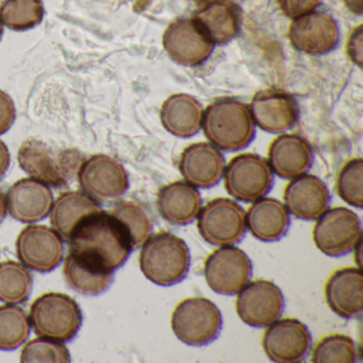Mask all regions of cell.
Segmentation results:
<instances>
[{
	"label": "cell",
	"instance_id": "cell-1",
	"mask_svg": "<svg viewBox=\"0 0 363 363\" xmlns=\"http://www.w3.org/2000/svg\"><path fill=\"white\" fill-rule=\"evenodd\" d=\"M67 243L69 254L111 273L125 264L133 250L126 227L101 209L82 218Z\"/></svg>",
	"mask_w": 363,
	"mask_h": 363
},
{
	"label": "cell",
	"instance_id": "cell-2",
	"mask_svg": "<svg viewBox=\"0 0 363 363\" xmlns=\"http://www.w3.org/2000/svg\"><path fill=\"white\" fill-rule=\"evenodd\" d=\"M201 127L210 143L225 152L247 147L256 135L250 107L233 99H218L207 107Z\"/></svg>",
	"mask_w": 363,
	"mask_h": 363
},
{
	"label": "cell",
	"instance_id": "cell-3",
	"mask_svg": "<svg viewBox=\"0 0 363 363\" xmlns=\"http://www.w3.org/2000/svg\"><path fill=\"white\" fill-rule=\"evenodd\" d=\"M139 262L142 273L152 284L174 286L188 275L190 250L182 238L163 231L144 242Z\"/></svg>",
	"mask_w": 363,
	"mask_h": 363
},
{
	"label": "cell",
	"instance_id": "cell-4",
	"mask_svg": "<svg viewBox=\"0 0 363 363\" xmlns=\"http://www.w3.org/2000/svg\"><path fill=\"white\" fill-rule=\"evenodd\" d=\"M18 160L31 178L54 188L67 186L84 161L77 150L55 147L39 139L25 141Z\"/></svg>",
	"mask_w": 363,
	"mask_h": 363
},
{
	"label": "cell",
	"instance_id": "cell-5",
	"mask_svg": "<svg viewBox=\"0 0 363 363\" xmlns=\"http://www.w3.org/2000/svg\"><path fill=\"white\" fill-rule=\"evenodd\" d=\"M30 324L39 337L69 342L82 327V312L77 301L69 295L45 293L31 305Z\"/></svg>",
	"mask_w": 363,
	"mask_h": 363
},
{
	"label": "cell",
	"instance_id": "cell-6",
	"mask_svg": "<svg viewBox=\"0 0 363 363\" xmlns=\"http://www.w3.org/2000/svg\"><path fill=\"white\" fill-rule=\"evenodd\" d=\"M174 335L190 346H205L218 339L223 316L218 306L205 297H190L176 306L172 314Z\"/></svg>",
	"mask_w": 363,
	"mask_h": 363
},
{
	"label": "cell",
	"instance_id": "cell-7",
	"mask_svg": "<svg viewBox=\"0 0 363 363\" xmlns=\"http://www.w3.org/2000/svg\"><path fill=\"white\" fill-rule=\"evenodd\" d=\"M197 229L211 245H235L246 235L245 211L233 199H212L199 211Z\"/></svg>",
	"mask_w": 363,
	"mask_h": 363
},
{
	"label": "cell",
	"instance_id": "cell-8",
	"mask_svg": "<svg viewBox=\"0 0 363 363\" xmlns=\"http://www.w3.org/2000/svg\"><path fill=\"white\" fill-rule=\"evenodd\" d=\"M225 188L237 201L254 203L273 188L274 173L269 162L256 154L231 159L224 171Z\"/></svg>",
	"mask_w": 363,
	"mask_h": 363
},
{
	"label": "cell",
	"instance_id": "cell-9",
	"mask_svg": "<svg viewBox=\"0 0 363 363\" xmlns=\"http://www.w3.org/2000/svg\"><path fill=\"white\" fill-rule=\"evenodd\" d=\"M361 239L360 218L347 208L327 209L314 225V244L326 256H345Z\"/></svg>",
	"mask_w": 363,
	"mask_h": 363
},
{
	"label": "cell",
	"instance_id": "cell-10",
	"mask_svg": "<svg viewBox=\"0 0 363 363\" xmlns=\"http://www.w3.org/2000/svg\"><path fill=\"white\" fill-rule=\"evenodd\" d=\"M208 286L222 295H235L252 275V263L241 248L220 246L208 256L203 267Z\"/></svg>",
	"mask_w": 363,
	"mask_h": 363
},
{
	"label": "cell",
	"instance_id": "cell-11",
	"mask_svg": "<svg viewBox=\"0 0 363 363\" xmlns=\"http://www.w3.org/2000/svg\"><path fill=\"white\" fill-rule=\"evenodd\" d=\"M82 192L99 203L120 199L129 188L125 167L106 155H95L84 160L77 173Z\"/></svg>",
	"mask_w": 363,
	"mask_h": 363
},
{
	"label": "cell",
	"instance_id": "cell-12",
	"mask_svg": "<svg viewBox=\"0 0 363 363\" xmlns=\"http://www.w3.org/2000/svg\"><path fill=\"white\" fill-rule=\"evenodd\" d=\"M16 247L22 264L39 273L54 271L65 257L62 238L55 229L44 225H30L23 229Z\"/></svg>",
	"mask_w": 363,
	"mask_h": 363
},
{
	"label": "cell",
	"instance_id": "cell-13",
	"mask_svg": "<svg viewBox=\"0 0 363 363\" xmlns=\"http://www.w3.org/2000/svg\"><path fill=\"white\" fill-rule=\"evenodd\" d=\"M284 296L279 286L269 280L247 282L239 292L235 310L239 318L248 326L267 327L281 316Z\"/></svg>",
	"mask_w": 363,
	"mask_h": 363
},
{
	"label": "cell",
	"instance_id": "cell-14",
	"mask_svg": "<svg viewBox=\"0 0 363 363\" xmlns=\"http://www.w3.org/2000/svg\"><path fill=\"white\" fill-rule=\"evenodd\" d=\"M262 346L273 362H301L311 350V333L297 318H278L264 331Z\"/></svg>",
	"mask_w": 363,
	"mask_h": 363
},
{
	"label": "cell",
	"instance_id": "cell-15",
	"mask_svg": "<svg viewBox=\"0 0 363 363\" xmlns=\"http://www.w3.org/2000/svg\"><path fill=\"white\" fill-rule=\"evenodd\" d=\"M214 44L194 20L172 23L163 35V48L169 58L184 67L203 65L211 56Z\"/></svg>",
	"mask_w": 363,
	"mask_h": 363
},
{
	"label": "cell",
	"instance_id": "cell-16",
	"mask_svg": "<svg viewBox=\"0 0 363 363\" xmlns=\"http://www.w3.org/2000/svg\"><path fill=\"white\" fill-rule=\"evenodd\" d=\"M289 38L293 48L303 54L320 56L333 52L339 43L337 23L326 13L310 12L295 18Z\"/></svg>",
	"mask_w": 363,
	"mask_h": 363
},
{
	"label": "cell",
	"instance_id": "cell-17",
	"mask_svg": "<svg viewBox=\"0 0 363 363\" xmlns=\"http://www.w3.org/2000/svg\"><path fill=\"white\" fill-rule=\"evenodd\" d=\"M6 201L12 218L31 224L50 216L54 206V195L44 182L35 178H23L8 190Z\"/></svg>",
	"mask_w": 363,
	"mask_h": 363
},
{
	"label": "cell",
	"instance_id": "cell-18",
	"mask_svg": "<svg viewBox=\"0 0 363 363\" xmlns=\"http://www.w3.org/2000/svg\"><path fill=\"white\" fill-rule=\"evenodd\" d=\"M330 193L323 180L310 174L293 178L284 189V206L301 220H316L330 203Z\"/></svg>",
	"mask_w": 363,
	"mask_h": 363
},
{
	"label": "cell",
	"instance_id": "cell-19",
	"mask_svg": "<svg viewBox=\"0 0 363 363\" xmlns=\"http://www.w3.org/2000/svg\"><path fill=\"white\" fill-rule=\"evenodd\" d=\"M255 124L265 133H282L298 121L299 110L290 94L277 90L261 91L250 104Z\"/></svg>",
	"mask_w": 363,
	"mask_h": 363
},
{
	"label": "cell",
	"instance_id": "cell-20",
	"mask_svg": "<svg viewBox=\"0 0 363 363\" xmlns=\"http://www.w3.org/2000/svg\"><path fill=\"white\" fill-rule=\"evenodd\" d=\"M182 177L195 188L210 189L224 176L225 158L210 143H195L182 152L179 161Z\"/></svg>",
	"mask_w": 363,
	"mask_h": 363
},
{
	"label": "cell",
	"instance_id": "cell-21",
	"mask_svg": "<svg viewBox=\"0 0 363 363\" xmlns=\"http://www.w3.org/2000/svg\"><path fill=\"white\" fill-rule=\"evenodd\" d=\"M327 305L340 318H357L363 311V278L361 269H337L325 284Z\"/></svg>",
	"mask_w": 363,
	"mask_h": 363
},
{
	"label": "cell",
	"instance_id": "cell-22",
	"mask_svg": "<svg viewBox=\"0 0 363 363\" xmlns=\"http://www.w3.org/2000/svg\"><path fill=\"white\" fill-rule=\"evenodd\" d=\"M267 162L278 177L293 179L311 169L313 150L309 142L299 135H281L269 145Z\"/></svg>",
	"mask_w": 363,
	"mask_h": 363
},
{
	"label": "cell",
	"instance_id": "cell-23",
	"mask_svg": "<svg viewBox=\"0 0 363 363\" xmlns=\"http://www.w3.org/2000/svg\"><path fill=\"white\" fill-rule=\"evenodd\" d=\"M246 227L255 239L276 242L290 228V213L278 199L262 197L257 199L245 213Z\"/></svg>",
	"mask_w": 363,
	"mask_h": 363
},
{
	"label": "cell",
	"instance_id": "cell-24",
	"mask_svg": "<svg viewBox=\"0 0 363 363\" xmlns=\"http://www.w3.org/2000/svg\"><path fill=\"white\" fill-rule=\"evenodd\" d=\"M201 193L186 182H175L163 186L158 194L159 213L172 225L191 224L201 209Z\"/></svg>",
	"mask_w": 363,
	"mask_h": 363
},
{
	"label": "cell",
	"instance_id": "cell-25",
	"mask_svg": "<svg viewBox=\"0 0 363 363\" xmlns=\"http://www.w3.org/2000/svg\"><path fill=\"white\" fill-rule=\"evenodd\" d=\"M193 20L214 45L233 41L240 30V12L229 0H210L195 13Z\"/></svg>",
	"mask_w": 363,
	"mask_h": 363
},
{
	"label": "cell",
	"instance_id": "cell-26",
	"mask_svg": "<svg viewBox=\"0 0 363 363\" xmlns=\"http://www.w3.org/2000/svg\"><path fill=\"white\" fill-rule=\"evenodd\" d=\"M203 116L201 103L188 94L172 95L161 107L163 126L169 133L182 139L193 137L201 130Z\"/></svg>",
	"mask_w": 363,
	"mask_h": 363
},
{
	"label": "cell",
	"instance_id": "cell-27",
	"mask_svg": "<svg viewBox=\"0 0 363 363\" xmlns=\"http://www.w3.org/2000/svg\"><path fill=\"white\" fill-rule=\"evenodd\" d=\"M101 210L99 201L84 192H65L52 206L50 223L52 228L67 242L76 225L88 214Z\"/></svg>",
	"mask_w": 363,
	"mask_h": 363
},
{
	"label": "cell",
	"instance_id": "cell-28",
	"mask_svg": "<svg viewBox=\"0 0 363 363\" xmlns=\"http://www.w3.org/2000/svg\"><path fill=\"white\" fill-rule=\"evenodd\" d=\"M63 275L69 288L89 296L106 292L114 280V273L99 269L69 252L63 265Z\"/></svg>",
	"mask_w": 363,
	"mask_h": 363
},
{
	"label": "cell",
	"instance_id": "cell-29",
	"mask_svg": "<svg viewBox=\"0 0 363 363\" xmlns=\"http://www.w3.org/2000/svg\"><path fill=\"white\" fill-rule=\"evenodd\" d=\"M33 279L25 265L16 261L0 262V301L16 305L30 296Z\"/></svg>",
	"mask_w": 363,
	"mask_h": 363
},
{
	"label": "cell",
	"instance_id": "cell-30",
	"mask_svg": "<svg viewBox=\"0 0 363 363\" xmlns=\"http://www.w3.org/2000/svg\"><path fill=\"white\" fill-rule=\"evenodd\" d=\"M30 320L18 306H0V350L20 347L30 335Z\"/></svg>",
	"mask_w": 363,
	"mask_h": 363
},
{
	"label": "cell",
	"instance_id": "cell-31",
	"mask_svg": "<svg viewBox=\"0 0 363 363\" xmlns=\"http://www.w3.org/2000/svg\"><path fill=\"white\" fill-rule=\"evenodd\" d=\"M43 16L42 0H5L0 6V21L12 30L33 28L42 22Z\"/></svg>",
	"mask_w": 363,
	"mask_h": 363
},
{
	"label": "cell",
	"instance_id": "cell-32",
	"mask_svg": "<svg viewBox=\"0 0 363 363\" xmlns=\"http://www.w3.org/2000/svg\"><path fill=\"white\" fill-rule=\"evenodd\" d=\"M123 223L133 242V250L141 247L152 235V220L143 207L133 201H121L111 212Z\"/></svg>",
	"mask_w": 363,
	"mask_h": 363
},
{
	"label": "cell",
	"instance_id": "cell-33",
	"mask_svg": "<svg viewBox=\"0 0 363 363\" xmlns=\"http://www.w3.org/2000/svg\"><path fill=\"white\" fill-rule=\"evenodd\" d=\"M358 350L352 337L345 335H326L312 352L311 362L354 363L357 362Z\"/></svg>",
	"mask_w": 363,
	"mask_h": 363
},
{
	"label": "cell",
	"instance_id": "cell-34",
	"mask_svg": "<svg viewBox=\"0 0 363 363\" xmlns=\"http://www.w3.org/2000/svg\"><path fill=\"white\" fill-rule=\"evenodd\" d=\"M337 193L342 201L352 207L363 206V160L362 158L348 161L337 179Z\"/></svg>",
	"mask_w": 363,
	"mask_h": 363
},
{
	"label": "cell",
	"instance_id": "cell-35",
	"mask_svg": "<svg viewBox=\"0 0 363 363\" xmlns=\"http://www.w3.org/2000/svg\"><path fill=\"white\" fill-rule=\"evenodd\" d=\"M20 360L23 363H67L71 361V354L62 342L41 337L31 340L24 346Z\"/></svg>",
	"mask_w": 363,
	"mask_h": 363
},
{
	"label": "cell",
	"instance_id": "cell-36",
	"mask_svg": "<svg viewBox=\"0 0 363 363\" xmlns=\"http://www.w3.org/2000/svg\"><path fill=\"white\" fill-rule=\"evenodd\" d=\"M277 3L288 18L295 20L313 12L320 5V0H277Z\"/></svg>",
	"mask_w": 363,
	"mask_h": 363
},
{
	"label": "cell",
	"instance_id": "cell-37",
	"mask_svg": "<svg viewBox=\"0 0 363 363\" xmlns=\"http://www.w3.org/2000/svg\"><path fill=\"white\" fill-rule=\"evenodd\" d=\"M16 106L11 97L0 90V135L7 133L16 121Z\"/></svg>",
	"mask_w": 363,
	"mask_h": 363
},
{
	"label": "cell",
	"instance_id": "cell-38",
	"mask_svg": "<svg viewBox=\"0 0 363 363\" xmlns=\"http://www.w3.org/2000/svg\"><path fill=\"white\" fill-rule=\"evenodd\" d=\"M346 52L352 63L357 67H362L363 65V33L362 26L357 27L350 39H348Z\"/></svg>",
	"mask_w": 363,
	"mask_h": 363
},
{
	"label": "cell",
	"instance_id": "cell-39",
	"mask_svg": "<svg viewBox=\"0 0 363 363\" xmlns=\"http://www.w3.org/2000/svg\"><path fill=\"white\" fill-rule=\"evenodd\" d=\"M10 162H11V158H10L9 150L7 145L0 140V179H3L9 169Z\"/></svg>",
	"mask_w": 363,
	"mask_h": 363
},
{
	"label": "cell",
	"instance_id": "cell-40",
	"mask_svg": "<svg viewBox=\"0 0 363 363\" xmlns=\"http://www.w3.org/2000/svg\"><path fill=\"white\" fill-rule=\"evenodd\" d=\"M345 5L347 6L348 9L354 13L362 14L363 11V0H344Z\"/></svg>",
	"mask_w": 363,
	"mask_h": 363
},
{
	"label": "cell",
	"instance_id": "cell-41",
	"mask_svg": "<svg viewBox=\"0 0 363 363\" xmlns=\"http://www.w3.org/2000/svg\"><path fill=\"white\" fill-rule=\"evenodd\" d=\"M7 201H6V196L3 191L0 190V224L4 222V220L7 216Z\"/></svg>",
	"mask_w": 363,
	"mask_h": 363
},
{
	"label": "cell",
	"instance_id": "cell-42",
	"mask_svg": "<svg viewBox=\"0 0 363 363\" xmlns=\"http://www.w3.org/2000/svg\"><path fill=\"white\" fill-rule=\"evenodd\" d=\"M3 23H1V21H0V40H1V37H3Z\"/></svg>",
	"mask_w": 363,
	"mask_h": 363
}]
</instances>
